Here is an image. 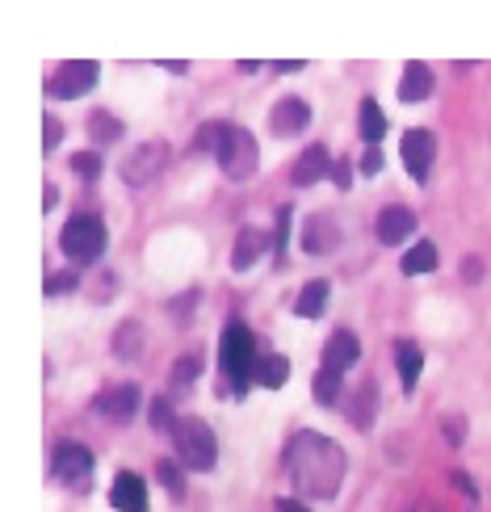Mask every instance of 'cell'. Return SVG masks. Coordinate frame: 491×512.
I'll list each match as a JSON object with an SVG mask.
<instances>
[{
	"mask_svg": "<svg viewBox=\"0 0 491 512\" xmlns=\"http://www.w3.org/2000/svg\"><path fill=\"white\" fill-rule=\"evenodd\" d=\"M286 471L303 500H332L345 483V450L324 433H298L286 450Z\"/></svg>",
	"mask_w": 491,
	"mask_h": 512,
	"instance_id": "obj_1",
	"label": "cell"
},
{
	"mask_svg": "<svg viewBox=\"0 0 491 512\" xmlns=\"http://www.w3.org/2000/svg\"><path fill=\"white\" fill-rule=\"evenodd\" d=\"M173 450H177V462L189 466V471H215V462H219V441L210 433V424L198 416L177 420Z\"/></svg>",
	"mask_w": 491,
	"mask_h": 512,
	"instance_id": "obj_2",
	"label": "cell"
},
{
	"mask_svg": "<svg viewBox=\"0 0 491 512\" xmlns=\"http://www.w3.org/2000/svg\"><path fill=\"white\" fill-rule=\"evenodd\" d=\"M219 366H223L231 387H236V395H244V387L252 382V370H256V353H252V332L240 324V319H231V324L223 328Z\"/></svg>",
	"mask_w": 491,
	"mask_h": 512,
	"instance_id": "obj_3",
	"label": "cell"
},
{
	"mask_svg": "<svg viewBox=\"0 0 491 512\" xmlns=\"http://www.w3.org/2000/svg\"><path fill=\"white\" fill-rule=\"evenodd\" d=\"M219 168L231 181H248L261 164V147H256L248 126H223V139H219Z\"/></svg>",
	"mask_w": 491,
	"mask_h": 512,
	"instance_id": "obj_4",
	"label": "cell"
},
{
	"mask_svg": "<svg viewBox=\"0 0 491 512\" xmlns=\"http://www.w3.org/2000/svg\"><path fill=\"white\" fill-rule=\"evenodd\" d=\"M105 244H110V236H105V223L97 215H72L68 223H63L59 248L68 252L76 265H93L105 252Z\"/></svg>",
	"mask_w": 491,
	"mask_h": 512,
	"instance_id": "obj_5",
	"label": "cell"
},
{
	"mask_svg": "<svg viewBox=\"0 0 491 512\" xmlns=\"http://www.w3.org/2000/svg\"><path fill=\"white\" fill-rule=\"evenodd\" d=\"M164 164H168V143L152 139V143L135 147V152L122 160V181L131 189H143V185H152L164 173Z\"/></svg>",
	"mask_w": 491,
	"mask_h": 512,
	"instance_id": "obj_6",
	"label": "cell"
},
{
	"mask_svg": "<svg viewBox=\"0 0 491 512\" xmlns=\"http://www.w3.org/2000/svg\"><path fill=\"white\" fill-rule=\"evenodd\" d=\"M55 475L59 483H68L72 492H89L93 483V454L80 441H63L55 450Z\"/></svg>",
	"mask_w": 491,
	"mask_h": 512,
	"instance_id": "obj_7",
	"label": "cell"
},
{
	"mask_svg": "<svg viewBox=\"0 0 491 512\" xmlns=\"http://www.w3.org/2000/svg\"><path fill=\"white\" fill-rule=\"evenodd\" d=\"M97 63L93 59H68V63H63V68L47 80V93L51 97H84V93H89L93 89V84H97Z\"/></svg>",
	"mask_w": 491,
	"mask_h": 512,
	"instance_id": "obj_8",
	"label": "cell"
},
{
	"mask_svg": "<svg viewBox=\"0 0 491 512\" xmlns=\"http://www.w3.org/2000/svg\"><path fill=\"white\" fill-rule=\"evenodd\" d=\"M399 156H403V168L412 173V181H429V168H433V156H437V139L429 131H408L399 143Z\"/></svg>",
	"mask_w": 491,
	"mask_h": 512,
	"instance_id": "obj_9",
	"label": "cell"
},
{
	"mask_svg": "<svg viewBox=\"0 0 491 512\" xmlns=\"http://www.w3.org/2000/svg\"><path fill=\"white\" fill-rule=\"evenodd\" d=\"M307 122H311V105L303 97H282L269 114V131L277 139H294V135H303Z\"/></svg>",
	"mask_w": 491,
	"mask_h": 512,
	"instance_id": "obj_10",
	"label": "cell"
},
{
	"mask_svg": "<svg viewBox=\"0 0 491 512\" xmlns=\"http://www.w3.org/2000/svg\"><path fill=\"white\" fill-rule=\"evenodd\" d=\"M139 403H143V395H139L135 382H122V387L101 391V395L93 399V412L114 416V420H126V416H135V412H139Z\"/></svg>",
	"mask_w": 491,
	"mask_h": 512,
	"instance_id": "obj_11",
	"label": "cell"
},
{
	"mask_svg": "<svg viewBox=\"0 0 491 512\" xmlns=\"http://www.w3.org/2000/svg\"><path fill=\"white\" fill-rule=\"evenodd\" d=\"M374 231H378V240H382V244H391V248H395V244H403V240H408L412 231H416V215H412L408 206H387V210L378 215Z\"/></svg>",
	"mask_w": 491,
	"mask_h": 512,
	"instance_id": "obj_12",
	"label": "cell"
},
{
	"mask_svg": "<svg viewBox=\"0 0 491 512\" xmlns=\"http://www.w3.org/2000/svg\"><path fill=\"white\" fill-rule=\"evenodd\" d=\"M110 500L118 512H147V487L135 471H118L114 487H110Z\"/></svg>",
	"mask_w": 491,
	"mask_h": 512,
	"instance_id": "obj_13",
	"label": "cell"
},
{
	"mask_svg": "<svg viewBox=\"0 0 491 512\" xmlns=\"http://www.w3.org/2000/svg\"><path fill=\"white\" fill-rule=\"evenodd\" d=\"M328 173H332V156H328V147H324V143H311L307 152L294 160L290 181H294V185H315L319 177H328Z\"/></svg>",
	"mask_w": 491,
	"mask_h": 512,
	"instance_id": "obj_14",
	"label": "cell"
},
{
	"mask_svg": "<svg viewBox=\"0 0 491 512\" xmlns=\"http://www.w3.org/2000/svg\"><path fill=\"white\" fill-rule=\"evenodd\" d=\"M336 244H340V231H336V223H332L328 215H311V219L303 223V252L324 256V252H332Z\"/></svg>",
	"mask_w": 491,
	"mask_h": 512,
	"instance_id": "obj_15",
	"label": "cell"
},
{
	"mask_svg": "<svg viewBox=\"0 0 491 512\" xmlns=\"http://www.w3.org/2000/svg\"><path fill=\"white\" fill-rule=\"evenodd\" d=\"M357 357H361V345H357V336L353 332H336L328 340V349H324V370H336V374H345L357 366Z\"/></svg>",
	"mask_w": 491,
	"mask_h": 512,
	"instance_id": "obj_16",
	"label": "cell"
},
{
	"mask_svg": "<svg viewBox=\"0 0 491 512\" xmlns=\"http://www.w3.org/2000/svg\"><path fill=\"white\" fill-rule=\"evenodd\" d=\"M429 89H433V72L424 68V63H408L403 76H399V101L416 105V101L429 97Z\"/></svg>",
	"mask_w": 491,
	"mask_h": 512,
	"instance_id": "obj_17",
	"label": "cell"
},
{
	"mask_svg": "<svg viewBox=\"0 0 491 512\" xmlns=\"http://www.w3.org/2000/svg\"><path fill=\"white\" fill-rule=\"evenodd\" d=\"M265 248H269V240L261 236V231H256V227H244L240 236H236V248H231V269H236V273L252 269V261H256V256H261Z\"/></svg>",
	"mask_w": 491,
	"mask_h": 512,
	"instance_id": "obj_18",
	"label": "cell"
},
{
	"mask_svg": "<svg viewBox=\"0 0 491 512\" xmlns=\"http://www.w3.org/2000/svg\"><path fill=\"white\" fill-rule=\"evenodd\" d=\"M395 366H399V378H403V391H412L420 382V370H424L420 345H412V340H399V345H395Z\"/></svg>",
	"mask_w": 491,
	"mask_h": 512,
	"instance_id": "obj_19",
	"label": "cell"
},
{
	"mask_svg": "<svg viewBox=\"0 0 491 512\" xmlns=\"http://www.w3.org/2000/svg\"><path fill=\"white\" fill-rule=\"evenodd\" d=\"M252 378L261 382V387L277 391V387H286V378H290V361L282 353H269V357H256V370Z\"/></svg>",
	"mask_w": 491,
	"mask_h": 512,
	"instance_id": "obj_20",
	"label": "cell"
},
{
	"mask_svg": "<svg viewBox=\"0 0 491 512\" xmlns=\"http://www.w3.org/2000/svg\"><path fill=\"white\" fill-rule=\"evenodd\" d=\"M324 307H328V282H324V277H315V282H307L303 294H298L294 311L303 319H319V315H324Z\"/></svg>",
	"mask_w": 491,
	"mask_h": 512,
	"instance_id": "obj_21",
	"label": "cell"
},
{
	"mask_svg": "<svg viewBox=\"0 0 491 512\" xmlns=\"http://www.w3.org/2000/svg\"><path fill=\"white\" fill-rule=\"evenodd\" d=\"M437 261H441V252H437V244H429V240H420V244H412L408 252H403V273H433L437 269Z\"/></svg>",
	"mask_w": 491,
	"mask_h": 512,
	"instance_id": "obj_22",
	"label": "cell"
},
{
	"mask_svg": "<svg viewBox=\"0 0 491 512\" xmlns=\"http://www.w3.org/2000/svg\"><path fill=\"white\" fill-rule=\"evenodd\" d=\"M357 114H361V139H366V143L374 147L382 135H387V118H382L378 101H370V97L361 101V110H357Z\"/></svg>",
	"mask_w": 491,
	"mask_h": 512,
	"instance_id": "obj_23",
	"label": "cell"
},
{
	"mask_svg": "<svg viewBox=\"0 0 491 512\" xmlns=\"http://www.w3.org/2000/svg\"><path fill=\"white\" fill-rule=\"evenodd\" d=\"M139 349H143V328L135 324V319H126V324L118 328V336H114V353H118L122 361H131Z\"/></svg>",
	"mask_w": 491,
	"mask_h": 512,
	"instance_id": "obj_24",
	"label": "cell"
},
{
	"mask_svg": "<svg viewBox=\"0 0 491 512\" xmlns=\"http://www.w3.org/2000/svg\"><path fill=\"white\" fill-rule=\"evenodd\" d=\"M340 391H345V387H340V374H336V370H319V374H315V403H324V408H336Z\"/></svg>",
	"mask_w": 491,
	"mask_h": 512,
	"instance_id": "obj_25",
	"label": "cell"
},
{
	"mask_svg": "<svg viewBox=\"0 0 491 512\" xmlns=\"http://www.w3.org/2000/svg\"><path fill=\"white\" fill-rule=\"evenodd\" d=\"M89 135H93V143H114V139H122V122L114 118V114H93L89 118Z\"/></svg>",
	"mask_w": 491,
	"mask_h": 512,
	"instance_id": "obj_26",
	"label": "cell"
},
{
	"mask_svg": "<svg viewBox=\"0 0 491 512\" xmlns=\"http://www.w3.org/2000/svg\"><path fill=\"white\" fill-rule=\"evenodd\" d=\"M156 479H160V483H164V487H168V492H173L177 500L185 496V479H181V466H177V462L160 458V462H156Z\"/></svg>",
	"mask_w": 491,
	"mask_h": 512,
	"instance_id": "obj_27",
	"label": "cell"
},
{
	"mask_svg": "<svg viewBox=\"0 0 491 512\" xmlns=\"http://www.w3.org/2000/svg\"><path fill=\"white\" fill-rule=\"evenodd\" d=\"M374 399H378V387H374V382H361V387H357V408H353L357 429H366V412H374Z\"/></svg>",
	"mask_w": 491,
	"mask_h": 512,
	"instance_id": "obj_28",
	"label": "cell"
},
{
	"mask_svg": "<svg viewBox=\"0 0 491 512\" xmlns=\"http://www.w3.org/2000/svg\"><path fill=\"white\" fill-rule=\"evenodd\" d=\"M198 370H202V357H198V353H185V357L177 361V370H173V382H177V387H185V382L198 378Z\"/></svg>",
	"mask_w": 491,
	"mask_h": 512,
	"instance_id": "obj_29",
	"label": "cell"
},
{
	"mask_svg": "<svg viewBox=\"0 0 491 512\" xmlns=\"http://www.w3.org/2000/svg\"><path fill=\"white\" fill-rule=\"evenodd\" d=\"M72 168L84 181H97L101 177V156L97 152H80V156H72Z\"/></svg>",
	"mask_w": 491,
	"mask_h": 512,
	"instance_id": "obj_30",
	"label": "cell"
},
{
	"mask_svg": "<svg viewBox=\"0 0 491 512\" xmlns=\"http://www.w3.org/2000/svg\"><path fill=\"white\" fill-rule=\"evenodd\" d=\"M76 290V273H51L47 277V294H68Z\"/></svg>",
	"mask_w": 491,
	"mask_h": 512,
	"instance_id": "obj_31",
	"label": "cell"
},
{
	"mask_svg": "<svg viewBox=\"0 0 491 512\" xmlns=\"http://www.w3.org/2000/svg\"><path fill=\"white\" fill-rule=\"evenodd\" d=\"M286 236H290V206L277 210V240H273V248H277V252L286 248Z\"/></svg>",
	"mask_w": 491,
	"mask_h": 512,
	"instance_id": "obj_32",
	"label": "cell"
},
{
	"mask_svg": "<svg viewBox=\"0 0 491 512\" xmlns=\"http://www.w3.org/2000/svg\"><path fill=\"white\" fill-rule=\"evenodd\" d=\"M361 173H366V177H378L382 173V156H378V147H366V156H361Z\"/></svg>",
	"mask_w": 491,
	"mask_h": 512,
	"instance_id": "obj_33",
	"label": "cell"
},
{
	"mask_svg": "<svg viewBox=\"0 0 491 512\" xmlns=\"http://www.w3.org/2000/svg\"><path fill=\"white\" fill-rule=\"evenodd\" d=\"M152 420H156V429H160V433H168V429H177V424H173V412H168V403H164V399H160V403H156V408H152Z\"/></svg>",
	"mask_w": 491,
	"mask_h": 512,
	"instance_id": "obj_34",
	"label": "cell"
},
{
	"mask_svg": "<svg viewBox=\"0 0 491 512\" xmlns=\"http://www.w3.org/2000/svg\"><path fill=\"white\" fill-rule=\"evenodd\" d=\"M47 122V139H42V147H47V152H55V143H59V122L55 118H42Z\"/></svg>",
	"mask_w": 491,
	"mask_h": 512,
	"instance_id": "obj_35",
	"label": "cell"
},
{
	"mask_svg": "<svg viewBox=\"0 0 491 512\" xmlns=\"http://www.w3.org/2000/svg\"><path fill=\"white\" fill-rule=\"evenodd\" d=\"M277 512H311L303 500H277Z\"/></svg>",
	"mask_w": 491,
	"mask_h": 512,
	"instance_id": "obj_36",
	"label": "cell"
},
{
	"mask_svg": "<svg viewBox=\"0 0 491 512\" xmlns=\"http://www.w3.org/2000/svg\"><path fill=\"white\" fill-rule=\"evenodd\" d=\"M454 483L462 487V492H466V496H471V500H475V483H471V479H466L462 471H454Z\"/></svg>",
	"mask_w": 491,
	"mask_h": 512,
	"instance_id": "obj_37",
	"label": "cell"
},
{
	"mask_svg": "<svg viewBox=\"0 0 491 512\" xmlns=\"http://www.w3.org/2000/svg\"><path fill=\"white\" fill-rule=\"evenodd\" d=\"M332 181L345 189V185H349V168H345V164H336V168H332Z\"/></svg>",
	"mask_w": 491,
	"mask_h": 512,
	"instance_id": "obj_38",
	"label": "cell"
},
{
	"mask_svg": "<svg viewBox=\"0 0 491 512\" xmlns=\"http://www.w3.org/2000/svg\"><path fill=\"white\" fill-rule=\"evenodd\" d=\"M307 63H273V72H282V76H290V72H303Z\"/></svg>",
	"mask_w": 491,
	"mask_h": 512,
	"instance_id": "obj_39",
	"label": "cell"
},
{
	"mask_svg": "<svg viewBox=\"0 0 491 512\" xmlns=\"http://www.w3.org/2000/svg\"><path fill=\"white\" fill-rule=\"evenodd\" d=\"M462 273H466V277H479L483 269H479V261H466V265H462Z\"/></svg>",
	"mask_w": 491,
	"mask_h": 512,
	"instance_id": "obj_40",
	"label": "cell"
}]
</instances>
